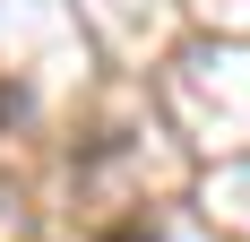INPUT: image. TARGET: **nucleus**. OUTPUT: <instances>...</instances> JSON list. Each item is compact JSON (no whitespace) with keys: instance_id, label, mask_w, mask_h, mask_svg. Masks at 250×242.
Segmentation results:
<instances>
[{"instance_id":"1","label":"nucleus","mask_w":250,"mask_h":242,"mask_svg":"<svg viewBox=\"0 0 250 242\" xmlns=\"http://www.w3.org/2000/svg\"><path fill=\"white\" fill-rule=\"evenodd\" d=\"M104 242H155V234H147V225H112Z\"/></svg>"}]
</instances>
